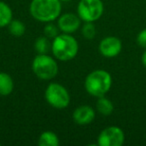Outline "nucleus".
Instances as JSON below:
<instances>
[{"label": "nucleus", "instance_id": "obj_1", "mask_svg": "<svg viewBox=\"0 0 146 146\" xmlns=\"http://www.w3.org/2000/svg\"><path fill=\"white\" fill-rule=\"evenodd\" d=\"M60 0H32L29 7L30 14L35 20L43 23L52 22L61 15Z\"/></svg>", "mask_w": 146, "mask_h": 146}, {"label": "nucleus", "instance_id": "obj_2", "mask_svg": "<svg viewBox=\"0 0 146 146\" xmlns=\"http://www.w3.org/2000/svg\"><path fill=\"white\" fill-rule=\"evenodd\" d=\"M112 86V76L108 71L97 69L90 72L85 78L84 87L87 93L94 97L105 96Z\"/></svg>", "mask_w": 146, "mask_h": 146}, {"label": "nucleus", "instance_id": "obj_3", "mask_svg": "<svg viewBox=\"0 0 146 146\" xmlns=\"http://www.w3.org/2000/svg\"><path fill=\"white\" fill-rule=\"evenodd\" d=\"M79 50L78 42L68 33L58 34L51 43V51L53 56L61 61L72 60Z\"/></svg>", "mask_w": 146, "mask_h": 146}, {"label": "nucleus", "instance_id": "obj_4", "mask_svg": "<svg viewBox=\"0 0 146 146\" xmlns=\"http://www.w3.org/2000/svg\"><path fill=\"white\" fill-rule=\"evenodd\" d=\"M32 70L38 78L51 80L58 73V64L53 57L47 54H37L32 61Z\"/></svg>", "mask_w": 146, "mask_h": 146}, {"label": "nucleus", "instance_id": "obj_5", "mask_svg": "<svg viewBox=\"0 0 146 146\" xmlns=\"http://www.w3.org/2000/svg\"><path fill=\"white\" fill-rule=\"evenodd\" d=\"M45 99L53 108L64 109L70 103V94L68 90L59 83H50L45 89Z\"/></svg>", "mask_w": 146, "mask_h": 146}, {"label": "nucleus", "instance_id": "obj_6", "mask_svg": "<svg viewBox=\"0 0 146 146\" xmlns=\"http://www.w3.org/2000/svg\"><path fill=\"white\" fill-rule=\"evenodd\" d=\"M104 12L102 0H80L77 6V13L84 22H95L101 18Z\"/></svg>", "mask_w": 146, "mask_h": 146}, {"label": "nucleus", "instance_id": "obj_7", "mask_svg": "<svg viewBox=\"0 0 146 146\" xmlns=\"http://www.w3.org/2000/svg\"><path fill=\"white\" fill-rule=\"evenodd\" d=\"M125 141L124 131L118 126H108L104 128L97 138L99 146H121Z\"/></svg>", "mask_w": 146, "mask_h": 146}, {"label": "nucleus", "instance_id": "obj_8", "mask_svg": "<svg viewBox=\"0 0 146 146\" xmlns=\"http://www.w3.org/2000/svg\"><path fill=\"white\" fill-rule=\"evenodd\" d=\"M98 50L102 56L106 58H113L121 52L122 42L118 37L107 36L100 41Z\"/></svg>", "mask_w": 146, "mask_h": 146}, {"label": "nucleus", "instance_id": "obj_9", "mask_svg": "<svg viewBox=\"0 0 146 146\" xmlns=\"http://www.w3.org/2000/svg\"><path fill=\"white\" fill-rule=\"evenodd\" d=\"M81 24V19L78 15L74 13H64L58 17V25L60 31L63 33H71L75 32Z\"/></svg>", "mask_w": 146, "mask_h": 146}, {"label": "nucleus", "instance_id": "obj_10", "mask_svg": "<svg viewBox=\"0 0 146 146\" xmlns=\"http://www.w3.org/2000/svg\"><path fill=\"white\" fill-rule=\"evenodd\" d=\"M73 120L79 125H87L95 119V110L89 105H81L73 112Z\"/></svg>", "mask_w": 146, "mask_h": 146}, {"label": "nucleus", "instance_id": "obj_11", "mask_svg": "<svg viewBox=\"0 0 146 146\" xmlns=\"http://www.w3.org/2000/svg\"><path fill=\"white\" fill-rule=\"evenodd\" d=\"M14 89V82L8 73L0 72V95L7 96Z\"/></svg>", "mask_w": 146, "mask_h": 146}, {"label": "nucleus", "instance_id": "obj_12", "mask_svg": "<svg viewBox=\"0 0 146 146\" xmlns=\"http://www.w3.org/2000/svg\"><path fill=\"white\" fill-rule=\"evenodd\" d=\"M96 109L101 115L109 116L113 112L114 105L110 99L106 98L105 96H101V97H98L96 101Z\"/></svg>", "mask_w": 146, "mask_h": 146}, {"label": "nucleus", "instance_id": "obj_13", "mask_svg": "<svg viewBox=\"0 0 146 146\" xmlns=\"http://www.w3.org/2000/svg\"><path fill=\"white\" fill-rule=\"evenodd\" d=\"M59 143L58 136L52 131H44L39 136L38 144L40 146H58Z\"/></svg>", "mask_w": 146, "mask_h": 146}, {"label": "nucleus", "instance_id": "obj_14", "mask_svg": "<svg viewBox=\"0 0 146 146\" xmlns=\"http://www.w3.org/2000/svg\"><path fill=\"white\" fill-rule=\"evenodd\" d=\"M13 13L10 6L3 1H0V28L8 26L12 20Z\"/></svg>", "mask_w": 146, "mask_h": 146}, {"label": "nucleus", "instance_id": "obj_15", "mask_svg": "<svg viewBox=\"0 0 146 146\" xmlns=\"http://www.w3.org/2000/svg\"><path fill=\"white\" fill-rule=\"evenodd\" d=\"M8 29L9 32H10L11 35L15 37H20L22 36L25 33V30H26V27H25V24L20 20H11V22L8 24Z\"/></svg>", "mask_w": 146, "mask_h": 146}, {"label": "nucleus", "instance_id": "obj_16", "mask_svg": "<svg viewBox=\"0 0 146 146\" xmlns=\"http://www.w3.org/2000/svg\"><path fill=\"white\" fill-rule=\"evenodd\" d=\"M34 48L37 54H47V52L51 49V44L48 40V37H38L35 40Z\"/></svg>", "mask_w": 146, "mask_h": 146}, {"label": "nucleus", "instance_id": "obj_17", "mask_svg": "<svg viewBox=\"0 0 146 146\" xmlns=\"http://www.w3.org/2000/svg\"><path fill=\"white\" fill-rule=\"evenodd\" d=\"M82 34L84 38L93 39L96 35V28L94 26L93 22H85V24L82 26Z\"/></svg>", "mask_w": 146, "mask_h": 146}, {"label": "nucleus", "instance_id": "obj_18", "mask_svg": "<svg viewBox=\"0 0 146 146\" xmlns=\"http://www.w3.org/2000/svg\"><path fill=\"white\" fill-rule=\"evenodd\" d=\"M59 30L60 29H59L58 25L56 26L51 22H48L43 28V32H44L45 36L48 38H55L59 34Z\"/></svg>", "mask_w": 146, "mask_h": 146}, {"label": "nucleus", "instance_id": "obj_19", "mask_svg": "<svg viewBox=\"0 0 146 146\" xmlns=\"http://www.w3.org/2000/svg\"><path fill=\"white\" fill-rule=\"evenodd\" d=\"M136 43H137L140 47L146 49V28L139 31V33H138L137 36H136Z\"/></svg>", "mask_w": 146, "mask_h": 146}, {"label": "nucleus", "instance_id": "obj_20", "mask_svg": "<svg viewBox=\"0 0 146 146\" xmlns=\"http://www.w3.org/2000/svg\"><path fill=\"white\" fill-rule=\"evenodd\" d=\"M141 63L144 67L146 68V49L144 50V52L142 53V56H141Z\"/></svg>", "mask_w": 146, "mask_h": 146}, {"label": "nucleus", "instance_id": "obj_21", "mask_svg": "<svg viewBox=\"0 0 146 146\" xmlns=\"http://www.w3.org/2000/svg\"><path fill=\"white\" fill-rule=\"evenodd\" d=\"M61 2H67V1H70V0H60Z\"/></svg>", "mask_w": 146, "mask_h": 146}, {"label": "nucleus", "instance_id": "obj_22", "mask_svg": "<svg viewBox=\"0 0 146 146\" xmlns=\"http://www.w3.org/2000/svg\"><path fill=\"white\" fill-rule=\"evenodd\" d=\"M0 145H1V143H0Z\"/></svg>", "mask_w": 146, "mask_h": 146}]
</instances>
